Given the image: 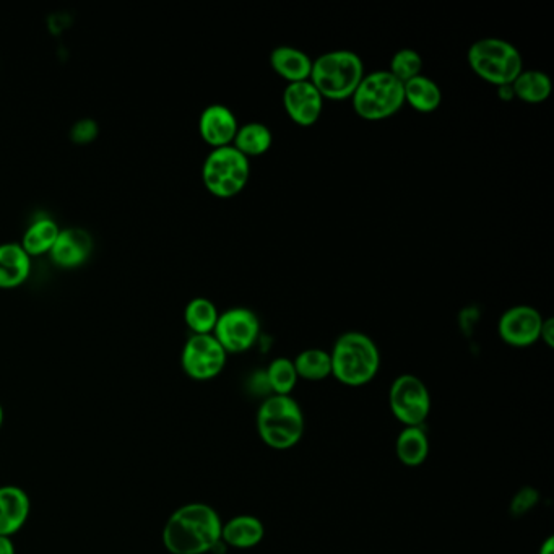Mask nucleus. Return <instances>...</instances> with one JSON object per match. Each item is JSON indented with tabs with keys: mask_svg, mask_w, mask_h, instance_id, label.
Instances as JSON below:
<instances>
[{
	"mask_svg": "<svg viewBox=\"0 0 554 554\" xmlns=\"http://www.w3.org/2000/svg\"><path fill=\"white\" fill-rule=\"evenodd\" d=\"M264 535V524L254 516H236L221 527V542L239 550L259 545Z\"/></svg>",
	"mask_w": 554,
	"mask_h": 554,
	"instance_id": "18",
	"label": "nucleus"
},
{
	"mask_svg": "<svg viewBox=\"0 0 554 554\" xmlns=\"http://www.w3.org/2000/svg\"><path fill=\"white\" fill-rule=\"evenodd\" d=\"M30 496L15 485L0 486V537L12 538L30 517Z\"/></svg>",
	"mask_w": 554,
	"mask_h": 554,
	"instance_id": "15",
	"label": "nucleus"
},
{
	"mask_svg": "<svg viewBox=\"0 0 554 554\" xmlns=\"http://www.w3.org/2000/svg\"><path fill=\"white\" fill-rule=\"evenodd\" d=\"M537 501V491L530 488V486L522 488L512 499L511 512L514 516H524L525 512H529L537 504Z\"/></svg>",
	"mask_w": 554,
	"mask_h": 554,
	"instance_id": "28",
	"label": "nucleus"
},
{
	"mask_svg": "<svg viewBox=\"0 0 554 554\" xmlns=\"http://www.w3.org/2000/svg\"><path fill=\"white\" fill-rule=\"evenodd\" d=\"M332 376L343 386H366L376 377L381 355L373 338L363 332L340 335L330 351Z\"/></svg>",
	"mask_w": 554,
	"mask_h": 554,
	"instance_id": "2",
	"label": "nucleus"
},
{
	"mask_svg": "<svg viewBox=\"0 0 554 554\" xmlns=\"http://www.w3.org/2000/svg\"><path fill=\"white\" fill-rule=\"evenodd\" d=\"M257 431L267 446L288 451L303 438V410L290 395H270L257 412Z\"/></svg>",
	"mask_w": 554,
	"mask_h": 554,
	"instance_id": "4",
	"label": "nucleus"
},
{
	"mask_svg": "<svg viewBox=\"0 0 554 554\" xmlns=\"http://www.w3.org/2000/svg\"><path fill=\"white\" fill-rule=\"evenodd\" d=\"M0 554H17L12 538L0 537Z\"/></svg>",
	"mask_w": 554,
	"mask_h": 554,
	"instance_id": "31",
	"label": "nucleus"
},
{
	"mask_svg": "<svg viewBox=\"0 0 554 554\" xmlns=\"http://www.w3.org/2000/svg\"><path fill=\"white\" fill-rule=\"evenodd\" d=\"M395 452L407 467H420L429 455V439L423 426H405L397 438Z\"/></svg>",
	"mask_w": 554,
	"mask_h": 554,
	"instance_id": "20",
	"label": "nucleus"
},
{
	"mask_svg": "<svg viewBox=\"0 0 554 554\" xmlns=\"http://www.w3.org/2000/svg\"><path fill=\"white\" fill-rule=\"evenodd\" d=\"M2 425H4V408L0 405V429H2Z\"/></svg>",
	"mask_w": 554,
	"mask_h": 554,
	"instance_id": "33",
	"label": "nucleus"
},
{
	"mask_svg": "<svg viewBox=\"0 0 554 554\" xmlns=\"http://www.w3.org/2000/svg\"><path fill=\"white\" fill-rule=\"evenodd\" d=\"M61 233V228L52 218L41 217L33 221L25 234H23L20 246L23 251L33 259V257L44 256L51 252L52 246L56 243L57 236Z\"/></svg>",
	"mask_w": 554,
	"mask_h": 554,
	"instance_id": "21",
	"label": "nucleus"
},
{
	"mask_svg": "<svg viewBox=\"0 0 554 554\" xmlns=\"http://www.w3.org/2000/svg\"><path fill=\"white\" fill-rule=\"evenodd\" d=\"M218 512L204 503H189L169 516L163 527V545L169 554H207L221 543Z\"/></svg>",
	"mask_w": 554,
	"mask_h": 554,
	"instance_id": "1",
	"label": "nucleus"
},
{
	"mask_svg": "<svg viewBox=\"0 0 554 554\" xmlns=\"http://www.w3.org/2000/svg\"><path fill=\"white\" fill-rule=\"evenodd\" d=\"M259 334V317L247 308H231L221 312L213 330V337L217 338L223 350L233 355L251 350Z\"/></svg>",
	"mask_w": 554,
	"mask_h": 554,
	"instance_id": "10",
	"label": "nucleus"
},
{
	"mask_svg": "<svg viewBox=\"0 0 554 554\" xmlns=\"http://www.w3.org/2000/svg\"><path fill=\"white\" fill-rule=\"evenodd\" d=\"M251 176L249 158L233 145L215 148L202 166L205 189L217 199H233L244 191Z\"/></svg>",
	"mask_w": 554,
	"mask_h": 554,
	"instance_id": "7",
	"label": "nucleus"
},
{
	"mask_svg": "<svg viewBox=\"0 0 554 554\" xmlns=\"http://www.w3.org/2000/svg\"><path fill=\"white\" fill-rule=\"evenodd\" d=\"M238 129V119L225 104H210L200 114V137L213 150L233 145Z\"/></svg>",
	"mask_w": 554,
	"mask_h": 554,
	"instance_id": "14",
	"label": "nucleus"
},
{
	"mask_svg": "<svg viewBox=\"0 0 554 554\" xmlns=\"http://www.w3.org/2000/svg\"><path fill=\"white\" fill-rule=\"evenodd\" d=\"M265 379L272 395H290L298 384L299 377L290 358H277L265 371Z\"/></svg>",
	"mask_w": 554,
	"mask_h": 554,
	"instance_id": "26",
	"label": "nucleus"
},
{
	"mask_svg": "<svg viewBox=\"0 0 554 554\" xmlns=\"http://www.w3.org/2000/svg\"><path fill=\"white\" fill-rule=\"evenodd\" d=\"M390 410L405 426H423L431 412V395L420 377L403 374L392 382Z\"/></svg>",
	"mask_w": 554,
	"mask_h": 554,
	"instance_id": "8",
	"label": "nucleus"
},
{
	"mask_svg": "<svg viewBox=\"0 0 554 554\" xmlns=\"http://www.w3.org/2000/svg\"><path fill=\"white\" fill-rule=\"evenodd\" d=\"M218 317L220 312L217 306L207 298H194L184 309V321L192 335L213 334Z\"/></svg>",
	"mask_w": 554,
	"mask_h": 554,
	"instance_id": "24",
	"label": "nucleus"
},
{
	"mask_svg": "<svg viewBox=\"0 0 554 554\" xmlns=\"http://www.w3.org/2000/svg\"><path fill=\"white\" fill-rule=\"evenodd\" d=\"M95 249L91 234L83 228H65L57 236L49 257L59 269L72 270L82 267Z\"/></svg>",
	"mask_w": 554,
	"mask_h": 554,
	"instance_id": "13",
	"label": "nucleus"
},
{
	"mask_svg": "<svg viewBox=\"0 0 554 554\" xmlns=\"http://www.w3.org/2000/svg\"><path fill=\"white\" fill-rule=\"evenodd\" d=\"M351 104L356 116L364 121H386L399 113L405 104L403 83L389 70H376L373 74L364 75L351 96Z\"/></svg>",
	"mask_w": 554,
	"mask_h": 554,
	"instance_id": "6",
	"label": "nucleus"
},
{
	"mask_svg": "<svg viewBox=\"0 0 554 554\" xmlns=\"http://www.w3.org/2000/svg\"><path fill=\"white\" fill-rule=\"evenodd\" d=\"M403 96L405 103L418 113H433L442 103V91L438 83L423 74L403 83Z\"/></svg>",
	"mask_w": 554,
	"mask_h": 554,
	"instance_id": "19",
	"label": "nucleus"
},
{
	"mask_svg": "<svg viewBox=\"0 0 554 554\" xmlns=\"http://www.w3.org/2000/svg\"><path fill=\"white\" fill-rule=\"evenodd\" d=\"M540 554H554V538H546L542 548H540Z\"/></svg>",
	"mask_w": 554,
	"mask_h": 554,
	"instance_id": "32",
	"label": "nucleus"
},
{
	"mask_svg": "<svg viewBox=\"0 0 554 554\" xmlns=\"http://www.w3.org/2000/svg\"><path fill=\"white\" fill-rule=\"evenodd\" d=\"M512 93L520 101L529 104H540L548 100L553 91L550 75L542 70H522L511 85Z\"/></svg>",
	"mask_w": 554,
	"mask_h": 554,
	"instance_id": "22",
	"label": "nucleus"
},
{
	"mask_svg": "<svg viewBox=\"0 0 554 554\" xmlns=\"http://www.w3.org/2000/svg\"><path fill=\"white\" fill-rule=\"evenodd\" d=\"M545 317L532 306H514L499 317L498 334L507 345L516 348L532 347L540 340L542 324Z\"/></svg>",
	"mask_w": 554,
	"mask_h": 554,
	"instance_id": "11",
	"label": "nucleus"
},
{
	"mask_svg": "<svg viewBox=\"0 0 554 554\" xmlns=\"http://www.w3.org/2000/svg\"><path fill=\"white\" fill-rule=\"evenodd\" d=\"M283 106L291 121L301 127H311L321 119L324 98L309 80L288 83L283 91Z\"/></svg>",
	"mask_w": 554,
	"mask_h": 554,
	"instance_id": "12",
	"label": "nucleus"
},
{
	"mask_svg": "<svg viewBox=\"0 0 554 554\" xmlns=\"http://www.w3.org/2000/svg\"><path fill=\"white\" fill-rule=\"evenodd\" d=\"M270 65L275 74L285 78L288 83L306 82L311 77L312 59L291 46H278L270 54Z\"/></svg>",
	"mask_w": 554,
	"mask_h": 554,
	"instance_id": "17",
	"label": "nucleus"
},
{
	"mask_svg": "<svg viewBox=\"0 0 554 554\" xmlns=\"http://www.w3.org/2000/svg\"><path fill=\"white\" fill-rule=\"evenodd\" d=\"M467 61L481 80L498 88L511 87L524 70L519 49L506 39H478L468 49Z\"/></svg>",
	"mask_w": 554,
	"mask_h": 554,
	"instance_id": "5",
	"label": "nucleus"
},
{
	"mask_svg": "<svg viewBox=\"0 0 554 554\" xmlns=\"http://www.w3.org/2000/svg\"><path fill=\"white\" fill-rule=\"evenodd\" d=\"M226 356L213 334L191 335L182 348V371L194 381H210L225 369Z\"/></svg>",
	"mask_w": 554,
	"mask_h": 554,
	"instance_id": "9",
	"label": "nucleus"
},
{
	"mask_svg": "<svg viewBox=\"0 0 554 554\" xmlns=\"http://www.w3.org/2000/svg\"><path fill=\"white\" fill-rule=\"evenodd\" d=\"M540 340L546 343V347H554V321L551 317L543 319L542 332H540Z\"/></svg>",
	"mask_w": 554,
	"mask_h": 554,
	"instance_id": "30",
	"label": "nucleus"
},
{
	"mask_svg": "<svg viewBox=\"0 0 554 554\" xmlns=\"http://www.w3.org/2000/svg\"><path fill=\"white\" fill-rule=\"evenodd\" d=\"M31 257L20 243L0 244V290H15L30 278Z\"/></svg>",
	"mask_w": 554,
	"mask_h": 554,
	"instance_id": "16",
	"label": "nucleus"
},
{
	"mask_svg": "<svg viewBox=\"0 0 554 554\" xmlns=\"http://www.w3.org/2000/svg\"><path fill=\"white\" fill-rule=\"evenodd\" d=\"M96 134H98V127L91 119H83V121L77 122V126L72 129V139L77 143H82V145L95 140Z\"/></svg>",
	"mask_w": 554,
	"mask_h": 554,
	"instance_id": "29",
	"label": "nucleus"
},
{
	"mask_svg": "<svg viewBox=\"0 0 554 554\" xmlns=\"http://www.w3.org/2000/svg\"><path fill=\"white\" fill-rule=\"evenodd\" d=\"M293 364L298 377L306 381H324L325 377L332 376L330 353L319 348L301 351Z\"/></svg>",
	"mask_w": 554,
	"mask_h": 554,
	"instance_id": "25",
	"label": "nucleus"
},
{
	"mask_svg": "<svg viewBox=\"0 0 554 554\" xmlns=\"http://www.w3.org/2000/svg\"><path fill=\"white\" fill-rule=\"evenodd\" d=\"M421 70H423V57L415 49H399L390 59L389 72L399 82L407 83L408 80L421 75Z\"/></svg>",
	"mask_w": 554,
	"mask_h": 554,
	"instance_id": "27",
	"label": "nucleus"
},
{
	"mask_svg": "<svg viewBox=\"0 0 554 554\" xmlns=\"http://www.w3.org/2000/svg\"><path fill=\"white\" fill-rule=\"evenodd\" d=\"M364 64L356 52L330 51L312 61L309 82L324 100H348L364 77Z\"/></svg>",
	"mask_w": 554,
	"mask_h": 554,
	"instance_id": "3",
	"label": "nucleus"
},
{
	"mask_svg": "<svg viewBox=\"0 0 554 554\" xmlns=\"http://www.w3.org/2000/svg\"><path fill=\"white\" fill-rule=\"evenodd\" d=\"M272 143L273 135L269 127L262 122H249L239 127L233 140V147L246 158H251V156H260L269 152Z\"/></svg>",
	"mask_w": 554,
	"mask_h": 554,
	"instance_id": "23",
	"label": "nucleus"
}]
</instances>
